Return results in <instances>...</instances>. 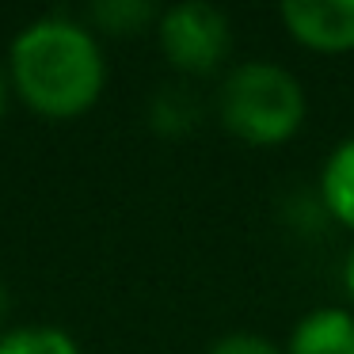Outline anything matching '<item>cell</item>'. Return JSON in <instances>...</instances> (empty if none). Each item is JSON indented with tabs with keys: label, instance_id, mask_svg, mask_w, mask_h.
Returning <instances> with one entry per match:
<instances>
[{
	"label": "cell",
	"instance_id": "cell-1",
	"mask_svg": "<svg viewBox=\"0 0 354 354\" xmlns=\"http://www.w3.org/2000/svg\"><path fill=\"white\" fill-rule=\"evenodd\" d=\"M12 88L42 118H77L95 107L107 80L103 50L84 24L46 16L24 27L8 57Z\"/></svg>",
	"mask_w": 354,
	"mask_h": 354
},
{
	"label": "cell",
	"instance_id": "cell-2",
	"mask_svg": "<svg viewBox=\"0 0 354 354\" xmlns=\"http://www.w3.org/2000/svg\"><path fill=\"white\" fill-rule=\"evenodd\" d=\"M305 88L278 62H240L217 92V118L236 141L282 145L305 126Z\"/></svg>",
	"mask_w": 354,
	"mask_h": 354
},
{
	"label": "cell",
	"instance_id": "cell-3",
	"mask_svg": "<svg viewBox=\"0 0 354 354\" xmlns=\"http://www.w3.org/2000/svg\"><path fill=\"white\" fill-rule=\"evenodd\" d=\"M156 39L171 69L187 77H209L221 69V62L232 50V24L221 8L183 0L160 12L156 19Z\"/></svg>",
	"mask_w": 354,
	"mask_h": 354
},
{
	"label": "cell",
	"instance_id": "cell-4",
	"mask_svg": "<svg viewBox=\"0 0 354 354\" xmlns=\"http://www.w3.org/2000/svg\"><path fill=\"white\" fill-rule=\"evenodd\" d=\"M286 35L316 54L354 50V0H286L278 8Z\"/></svg>",
	"mask_w": 354,
	"mask_h": 354
},
{
	"label": "cell",
	"instance_id": "cell-5",
	"mask_svg": "<svg viewBox=\"0 0 354 354\" xmlns=\"http://www.w3.org/2000/svg\"><path fill=\"white\" fill-rule=\"evenodd\" d=\"M286 354H354V313L339 305L305 313L293 324Z\"/></svg>",
	"mask_w": 354,
	"mask_h": 354
},
{
	"label": "cell",
	"instance_id": "cell-6",
	"mask_svg": "<svg viewBox=\"0 0 354 354\" xmlns=\"http://www.w3.org/2000/svg\"><path fill=\"white\" fill-rule=\"evenodd\" d=\"M320 206L335 225L354 232V138H343L324 160Z\"/></svg>",
	"mask_w": 354,
	"mask_h": 354
},
{
	"label": "cell",
	"instance_id": "cell-7",
	"mask_svg": "<svg viewBox=\"0 0 354 354\" xmlns=\"http://www.w3.org/2000/svg\"><path fill=\"white\" fill-rule=\"evenodd\" d=\"M88 19L107 35H141L149 24L156 27L160 8L149 0H100L88 8Z\"/></svg>",
	"mask_w": 354,
	"mask_h": 354
},
{
	"label": "cell",
	"instance_id": "cell-8",
	"mask_svg": "<svg viewBox=\"0 0 354 354\" xmlns=\"http://www.w3.org/2000/svg\"><path fill=\"white\" fill-rule=\"evenodd\" d=\"M0 354H80L69 331L39 324V328H16L0 335Z\"/></svg>",
	"mask_w": 354,
	"mask_h": 354
},
{
	"label": "cell",
	"instance_id": "cell-9",
	"mask_svg": "<svg viewBox=\"0 0 354 354\" xmlns=\"http://www.w3.org/2000/svg\"><path fill=\"white\" fill-rule=\"evenodd\" d=\"M149 118H153V126L160 133H183V130L194 126V103L187 100L179 88H164V92L156 95Z\"/></svg>",
	"mask_w": 354,
	"mask_h": 354
},
{
	"label": "cell",
	"instance_id": "cell-10",
	"mask_svg": "<svg viewBox=\"0 0 354 354\" xmlns=\"http://www.w3.org/2000/svg\"><path fill=\"white\" fill-rule=\"evenodd\" d=\"M206 354H286V351L274 346L270 339L255 335V331H229V335H221Z\"/></svg>",
	"mask_w": 354,
	"mask_h": 354
},
{
	"label": "cell",
	"instance_id": "cell-11",
	"mask_svg": "<svg viewBox=\"0 0 354 354\" xmlns=\"http://www.w3.org/2000/svg\"><path fill=\"white\" fill-rule=\"evenodd\" d=\"M343 290H346V297H351V305H354V248L346 252V263H343Z\"/></svg>",
	"mask_w": 354,
	"mask_h": 354
},
{
	"label": "cell",
	"instance_id": "cell-12",
	"mask_svg": "<svg viewBox=\"0 0 354 354\" xmlns=\"http://www.w3.org/2000/svg\"><path fill=\"white\" fill-rule=\"evenodd\" d=\"M8 308H12V297H8V286H4V278H0V328H4V320H8Z\"/></svg>",
	"mask_w": 354,
	"mask_h": 354
},
{
	"label": "cell",
	"instance_id": "cell-13",
	"mask_svg": "<svg viewBox=\"0 0 354 354\" xmlns=\"http://www.w3.org/2000/svg\"><path fill=\"white\" fill-rule=\"evenodd\" d=\"M4 107H8V77L0 69V118H4Z\"/></svg>",
	"mask_w": 354,
	"mask_h": 354
}]
</instances>
